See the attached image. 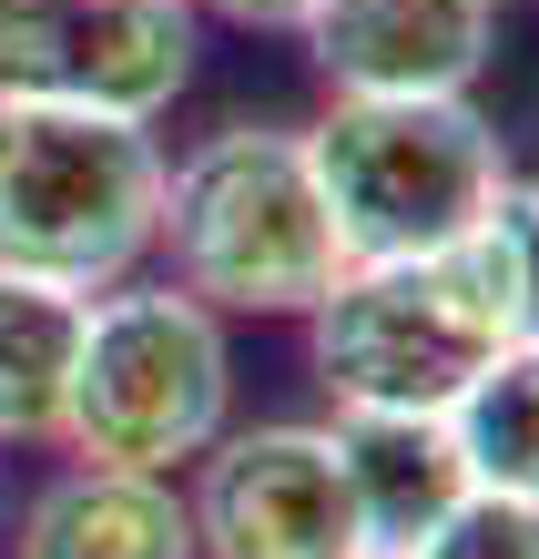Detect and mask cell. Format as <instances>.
Listing matches in <instances>:
<instances>
[{"mask_svg":"<svg viewBox=\"0 0 539 559\" xmlns=\"http://www.w3.org/2000/svg\"><path fill=\"white\" fill-rule=\"evenodd\" d=\"M153 254L214 316H306L347 275L295 122H224L184 163H163Z\"/></svg>","mask_w":539,"mask_h":559,"instance_id":"cell-1","label":"cell"},{"mask_svg":"<svg viewBox=\"0 0 539 559\" xmlns=\"http://www.w3.org/2000/svg\"><path fill=\"white\" fill-rule=\"evenodd\" d=\"M306 163L347 265L437 254L509 193V143L468 92H326Z\"/></svg>","mask_w":539,"mask_h":559,"instance_id":"cell-2","label":"cell"},{"mask_svg":"<svg viewBox=\"0 0 539 559\" xmlns=\"http://www.w3.org/2000/svg\"><path fill=\"white\" fill-rule=\"evenodd\" d=\"M224 407H234V346L214 306H194L174 275H153V285L122 275L92 295L72 397H61V448L72 457L174 478L224 438Z\"/></svg>","mask_w":539,"mask_h":559,"instance_id":"cell-3","label":"cell"},{"mask_svg":"<svg viewBox=\"0 0 539 559\" xmlns=\"http://www.w3.org/2000/svg\"><path fill=\"white\" fill-rule=\"evenodd\" d=\"M163 224V143L153 122L0 103V265L103 295L143 275Z\"/></svg>","mask_w":539,"mask_h":559,"instance_id":"cell-4","label":"cell"},{"mask_svg":"<svg viewBox=\"0 0 539 559\" xmlns=\"http://www.w3.org/2000/svg\"><path fill=\"white\" fill-rule=\"evenodd\" d=\"M306 367L336 407H437L489 367L499 346V285L479 254V224L408 265H347L306 316Z\"/></svg>","mask_w":539,"mask_h":559,"instance_id":"cell-5","label":"cell"},{"mask_svg":"<svg viewBox=\"0 0 539 559\" xmlns=\"http://www.w3.org/2000/svg\"><path fill=\"white\" fill-rule=\"evenodd\" d=\"M194 82V0H0V103L163 122Z\"/></svg>","mask_w":539,"mask_h":559,"instance_id":"cell-6","label":"cell"},{"mask_svg":"<svg viewBox=\"0 0 539 559\" xmlns=\"http://www.w3.org/2000/svg\"><path fill=\"white\" fill-rule=\"evenodd\" d=\"M194 549L204 559H366L347 468L326 427H224L194 457Z\"/></svg>","mask_w":539,"mask_h":559,"instance_id":"cell-7","label":"cell"},{"mask_svg":"<svg viewBox=\"0 0 539 559\" xmlns=\"http://www.w3.org/2000/svg\"><path fill=\"white\" fill-rule=\"evenodd\" d=\"M326 92H468L499 51L489 0H316L295 21Z\"/></svg>","mask_w":539,"mask_h":559,"instance_id":"cell-8","label":"cell"},{"mask_svg":"<svg viewBox=\"0 0 539 559\" xmlns=\"http://www.w3.org/2000/svg\"><path fill=\"white\" fill-rule=\"evenodd\" d=\"M326 438H336V468H347L366 559H408L468 499V457L437 407H336Z\"/></svg>","mask_w":539,"mask_h":559,"instance_id":"cell-9","label":"cell"},{"mask_svg":"<svg viewBox=\"0 0 539 559\" xmlns=\"http://www.w3.org/2000/svg\"><path fill=\"white\" fill-rule=\"evenodd\" d=\"M21 559H204V549H194V509L174 478L72 457L21 509Z\"/></svg>","mask_w":539,"mask_h":559,"instance_id":"cell-10","label":"cell"},{"mask_svg":"<svg viewBox=\"0 0 539 559\" xmlns=\"http://www.w3.org/2000/svg\"><path fill=\"white\" fill-rule=\"evenodd\" d=\"M82 316H92V295L0 265V438H61Z\"/></svg>","mask_w":539,"mask_h":559,"instance_id":"cell-11","label":"cell"},{"mask_svg":"<svg viewBox=\"0 0 539 559\" xmlns=\"http://www.w3.org/2000/svg\"><path fill=\"white\" fill-rule=\"evenodd\" d=\"M448 438L468 457V488L539 499V346H499L448 397Z\"/></svg>","mask_w":539,"mask_h":559,"instance_id":"cell-12","label":"cell"},{"mask_svg":"<svg viewBox=\"0 0 539 559\" xmlns=\"http://www.w3.org/2000/svg\"><path fill=\"white\" fill-rule=\"evenodd\" d=\"M479 254H489V285H499V336L539 346V174H509V193L479 224Z\"/></svg>","mask_w":539,"mask_h":559,"instance_id":"cell-13","label":"cell"},{"mask_svg":"<svg viewBox=\"0 0 539 559\" xmlns=\"http://www.w3.org/2000/svg\"><path fill=\"white\" fill-rule=\"evenodd\" d=\"M408 559H539V499H499V488H468V499L437 519Z\"/></svg>","mask_w":539,"mask_h":559,"instance_id":"cell-14","label":"cell"},{"mask_svg":"<svg viewBox=\"0 0 539 559\" xmlns=\"http://www.w3.org/2000/svg\"><path fill=\"white\" fill-rule=\"evenodd\" d=\"M204 11H214V21H234V31H295L316 0H204Z\"/></svg>","mask_w":539,"mask_h":559,"instance_id":"cell-15","label":"cell"},{"mask_svg":"<svg viewBox=\"0 0 539 559\" xmlns=\"http://www.w3.org/2000/svg\"><path fill=\"white\" fill-rule=\"evenodd\" d=\"M489 11H499V0H489Z\"/></svg>","mask_w":539,"mask_h":559,"instance_id":"cell-16","label":"cell"}]
</instances>
